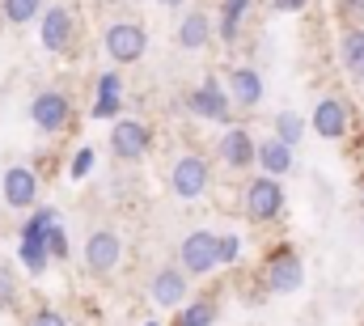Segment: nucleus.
Instances as JSON below:
<instances>
[{"mask_svg":"<svg viewBox=\"0 0 364 326\" xmlns=\"http://www.w3.org/2000/svg\"><path fill=\"white\" fill-rule=\"evenodd\" d=\"M60 225V212L55 208H38L30 221H26V233H21V263L30 275H38L47 267V229Z\"/></svg>","mask_w":364,"mask_h":326,"instance_id":"nucleus-1","label":"nucleus"},{"mask_svg":"<svg viewBox=\"0 0 364 326\" xmlns=\"http://www.w3.org/2000/svg\"><path fill=\"white\" fill-rule=\"evenodd\" d=\"M144 47H149V34H144V26H136V21H114V26L106 30V56H110L114 64H136V60L144 56Z\"/></svg>","mask_w":364,"mask_h":326,"instance_id":"nucleus-2","label":"nucleus"},{"mask_svg":"<svg viewBox=\"0 0 364 326\" xmlns=\"http://www.w3.org/2000/svg\"><path fill=\"white\" fill-rule=\"evenodd\" d=\"M153 149V132L140 123V119H119L110 127V153L119 162H140L144 153Z\"/></svg>","mask_w":364,"mask_h":326,"instance_id":"nucleus-3","label":"nucleus"},{"mask_svg":"<svg viewBox=\"0 0 364 326\" xmlns=\"http://www.w3.org/2000/svg\"><path fill=\"white\" fill-rule=\"evenodd\" d=\"M242 204H246V216L250 221H272V216H279V208H284V186L275 178H250Z\"/></svg>","mask_w":364,"mask_h":326,"instance_id":"nucleus-4","label":"nucleus"},{"mask_svg":"<svg viewBox=\"0 0 364 326\" xmlns=\"http://www.w3.org/2000/svg\"><path fill=\"white\" fill-rule=\"evenodd\" d=\"M216 263H220V238H216V233L199 229V233H191V238L182 242V271L208 275Z\"/></svg>","mask_w":364,"mask_h":326,"instance_id":"nucleus-5","label":"nucleus"},{"mask_svg":"<svg viewBox=\"0 0 364 326\" xmlns=\"http://www.w3.org/2000/svg\"><path fill=\"white\" fill-rule=\"evenodd\" d=\"M170 191H174L178 199H199V195L208 191V162L195 157V153L178 157L174 169H170Z\"/></svg>","mask_w":364,"mask_h":326,"instance_id":"nucleus-6","label":"nucleus"},{"mask_svg":"<svg viewBox=\"0 0 364 326\" xmlns=\"http://www.w3.org/2000/svg\"><path fill=\"white\" fill-rule=\"evenodd\" d=\"M186 106L199 115V119H212V123H233V98L220 89L216 81H203L191 98H186Z\"/></svg>","mask_w":364,"mask_h":326,"instance_id":"nucleus-7","label":"nucleus"},{"mask_svg":"<svg viewBox=\"0 0 364 326\" xmlns=\"http://www.w3.org/2000/svg\"><path fill=\"white\" fill-rule=\"evenodd\" d=\"M68 98L60 93V89H43V93H34V102H30V119H34V127L38 132H64V123H68Z\"/></svg>","mask_w":364,"mask_h":326,"instance_id":"nucleus-8","label":"nucleus"},{"mask_svg":"<svg viewBox=\"0 0 364 326\" xmlns=\"http://www.w3.org/2000/svg\"><path fill=\"white\" fill-rule=\"evenodd\" d=\"M38 38L47 51H64L73 43V13L64 4H51L43 17H38Z\"/></svg>","mask_w":364,"mask_h":326,"instance_id":"nucleus-9","label":"nucleus"},{"mask_svg":"<svg viewBox=\"0 0 364 326\" xmlns=\"http://www.w3.org/2000/svg\"><path fill=\"white\" fill-rule=\"evenodd\" d=\"M305 284V267L292 250H279L272 263H267V288L272 293H296Z\"/></svg>","mask_w":364,"mask_h":326,"instance_id":"nucleus-10","label":"nucleus"},{"mask_svg":"<svg viewBox=\"0 0 364 326\" xmlns=\"http://www.w3.org/2000/svg\"><path fill=\"white\" fill-rule=\"evenodd\" d=\"M119 254H123V242L110 233V229H97L90 242H85V263H90L93 275H106L119 267Z\"/></svg>","mask_w":364,"mask_h":326,"instance_id":"nucleus-11","label":"nucleus"},{"mask_svg":"<svg viewBox=\"0 0 364 326\" xmlns=\"http://www.w3.org/2000/svg\"><path fill=\"white\" fill-rule=\"evenodd\" d=\"M216 153H220V162L233 165V169H246L250 162H259V144L250 140V132H246V127H229V132L220 136Z\"/></svg>","mask_w":364,"mask_h":326,"instance_id":"nucleus-12","label":"nucleus"},{"mask_svg":"<svg viewBox=\"0 0 364 326\" xmlns=\"http://www.w3.org/2000/svg\"><path fill=\"white\" fill-rule=\"evenodd\" d=\"M4 204L9 208H30L34 199H38V178H34V169H26V165H13V169H4Z\"/></svg>","mask_w":364,"mask_h":326,"instance_id":"nucleus-13","label":"nucleus"},{"mask_svg":"<svg viewBox=\"0 0 364 326\" xmlns=\"http://www.w3.org/2000/svg\"><path fill=\"white\" fill-rule=\"evenodd\" d=\"M314 132H318L322 140H339V136L348 132V110H343L339 98H322V102L314 106Z\"/></svg>","mask_w":364,"mask_h":326,"instance_id":"nucleus-14","label":"nucleus"},{"mask_svg":"<svg viewBox=\"0 0 364 326\" xmlns=\"http://www.w3.org/2000/svg\"><path fill=\"white\" fill-rule=\"evenodd\" d=\"M149 293H153V301L166 305V310L182 305V297H186V275H182V267H161V271L153 275Z\"/></svg>","mask_w":364,"mask_h":326,"instance_id":"nucleus-15","label":"nucleus"},{"mask_svg":"<svg viewBox=\"0 0 364 326\" xmlns=\"http://www.w3.org/2000/svg\"><path fill=\"white\" fill-rule=\"evenodd\" d=\"M229 98L237 102V106H259L263 102V77L255 73V68H233L229 73Z\"/></svg>","mask_w":364,"mask_h":326,"instance_id":"nucleus-16","label":"nucleus"},{"mask_svg":"<svg viewBox=\"0 0 364 326\" xmlns=\"http://www.w3.org/2000/svg\"><path fill=\"white\" fill-rule=\"evenodd\" d=\"M174 38H178L182 51H199V47L212 38V21H208V13H199V9L186 13V17L178 21V34H174Z\"/></svg>","mask_w":364,"mask_h":326,"instance_id":"nucleus-17","label":"nucleus"},{"mask_svg":"<svg viewBox=\"0 0 364 326\" xmlns=\"http://www.w3.org/2000/svg\"><path fill=\"white\" fill-rule=\"evenodd\" d=\"M123 106V81L119 73H106L97 77V102H93V119H114Z\"/></svg>","mask_w":364,"mask_h":326,"instance_id":"nucleus-18","label":"nucleus"},{"mask_svg":"<svg viewBox=\"0 0 364 326\" xmlns=\"http://www.w3.org/2000/svg\"><path fill=\"white\" fill-rule=\"evenodd\" d=\"M339 56H343V68H348L356 81H364V30L360 26H352V30L339 38Z\"/></svg>","mask_w":364,"mask_h":326,"instance_id":"nucleus-19","label":"nucleus"},{"mask_svg":"<svg viewBox=\"0 0 364 326\" xmlns=\"http://www.w3.org/2000/svg\"><path fill=\"white\" fill-rule=\"evenodd\" d=\"M259 165L267 169V178H279L292 169V149L284 140H267V144H259Z\"/></svg>","mask_w":364,"mask_h":326,"instance_id":"nucleus-20","label":"nucleus"},{"mask_svg":"<svg viewBox=\"0 0 364 326\" xmlns=\"http://www.w3.org/2000/svg\"><path fill=\"white\" fill-rule=\"evenodd\" d=\"M255 0H225L220 4V38L225 43H233L237 38V30H242V17H246V9H250Z\"/></svg>","mask_w":364,"mask_h":326,"instance_id":"nucleus-21","label":"nucleus"},{"mask_svg":"<svg viewBox=\"0 0 364 326\" xmlns=\"http://www.w3.org/2000/svg\"><path fill=\"white\" fill-rule=\"evenodd\" d=\"M0 9H4V21H13V26L43 17V0H0Z\"/></svg>","mask_w":364,"mask_h":326,"instance_id":"nucleus-22","label":"nucleus"},{"mask_svg":"<svg viewBox=\"0 0 364 326\" xmlns=\"http://www.w3.org/2000/svg\"><path fill=\"white\" fill-rule=\"evenodd\" d=\"M301 132H305V123L292 115V110H284L279 119H275V140H284L288 149H296V140H301Z\"/></svg>","mask_w":364,"mask_h":326,"instance_id":"nucleus-23","label":"nucleus"},{"mask_svg":"<svg viewBox=\"0 0 364 326\" xmlns=\"http://www.w3.org/2000/svg\"><path fill=\"white\" fill-rule=\"evenodd\" d=\"M178 326H216V310H212L208 301H195V305H186V310H182V322Z\"/></svg>","mask_w":364,"mask_h":326,"instance_id":"nucleus-24","label":"nucleus"},{"mask_svg":"<svg viewBox=\"0 0 364 326\" xmlns=\"http://www.w3.org/2000/svg\"><path fill=\"white\" fill-rule=\"evenodd\" d=\"M47 254H51V258H68V238H64L60 225L47 229Z\"/></svg>","mask_w":364,"mask_h":326,"instance_id":"nucleus-25","label":"nucleus"},{"mask_svg":"<svg viewBox=\"0 0 364 326\" xmlns=\"http://www.w3.org/2000/svg\"><path fill=\"white\" fill-rule=\"evenodd\" d=\"M17 301V284H13V271L9 267H0V310H9Z\"/></svg>","mask_w":364,"mask_h":326,"instance_id":"nucleus-26","label":"nucleus"},{"mask_svg":"<svg viewBox=\"0 0 364 326\" xmlns=\"http://www.w3.org/2000/svg\"><path fill=\"white\" fill-rule=\"evenodd\" d=\"M90 169H93V149H77V157H73V165H68V174H73V178L81 182V178H85Z\"/></svg>","mask_w":364,"mask_h":326,"instance_id":"nucleus-27","label":"nucleus"},{"mask_svg":"<svg viewBox=\"0 0 364 326\" xmlns=\"http://www.w3.org/2000/svg\"><path fill=\"white\" fill-rule=\"evenodd\" d=\"M237 258H242V242L233 233H225L220 238V263H237Z\"/></svg>","mask_w":364,"mask_h":326,"instance_id":"nucleus-28","label":"nucleus"},{"mask_svg":"<svg viewBox=\"0 0 364 326\" xmlns=\"http://www.w3.org/2000/svg\"><path fill=\"white\" fill-rule=\"evenodd\" d=\"M30 326H68L64 322V314H55V310H43V314H34V322Z\"/></svg>","mask_w":364,"mask_h":326,"instance_id":"nucleus-29","label":"nucleus"},{"mask_svg":"<svg viewBox=\"0 0 364 326\" xmlns=\"http://www.w3.org/2000/svg\"><path fill=\"white\" fill-rule=\"evenodd\" d=\"M343 9H348V17H364V0H343Z\"/></svg>","mask_w":364,"mask_h":326,"instance_id":"nucleus-30","label":"nucleus"},{"mask_svg":"<svg viewBox=\"0 0 364 326\" xmlns=\"http://www.w3.org/2000/svg\"><path fill=\"white\" fill-rule=\"evenodd\" d=\"M275 9H288V13H296V9H305V0H275Z\"/></svg>","mask_w":364,"mask_h":326,"instance_id":"nucleus-31","label":"nucleus"},{"mask_svg":"<svg viewBox=\"0 0 364 326\" xmlns=\"http://www.w3.org/2000/svg\"><path fill=\"white\" fill-rule=\"evenodd\" d=\"M161 4H166V9H182V0H161Z\"/></svg>","mask_w":364,"mask_h":326,"instance_id":"nucleus-32","label":"nucleus"},{"mask_svg":"<svg viewBox=\"0 0 364 326\" xmlns=\"http://www.w3.org/2000/svg\"><path fill=\"white\" fill-rule=\"evenodd\" d=\"M360 191H364V178H360Z\"/></svg>","mask_w":364,"mask_h":326,"instance_id":"nucleus-33","label":"nucleus"},{"mask_svg":"<svg viewBox=\"0 0 364 326\" xmlns=\"http://www.w3.org/2000/svg\"><path fill=\"white\" fill-rule=\"evenodd\" d=\"M0 17H4V9H0Z\"/></svg>","mask_w":364,"mask_h":326,"instance_id":"nucleus-34","label":"nucleus"},{"mask_svg":"<svg viewBox=\"0 0 364 326\" xmlns=\"http://www.w3.org/2000/svg\"><path fill=\"white\" fill-rule=\"evenodd\" d=\"M132 4H140V0H132Z\"/></svg>","mask_w":364,"mask_h":326,"instance_id":"nucleus-35","label":"nucleus"},{"mask_svg":"<svg viewBox=\"0 0 364 326\" xmlns=\"http://www.w3.org/2000/svg\"><path fill=\"white\" fill-rule=\"evenodd\" d=\"M149 326H157V322H149Z\"/></svg>","mask_w":364,"mask_h":326,"instance_id":"nucleus-36","label":"nucleus"}]
</instances>
